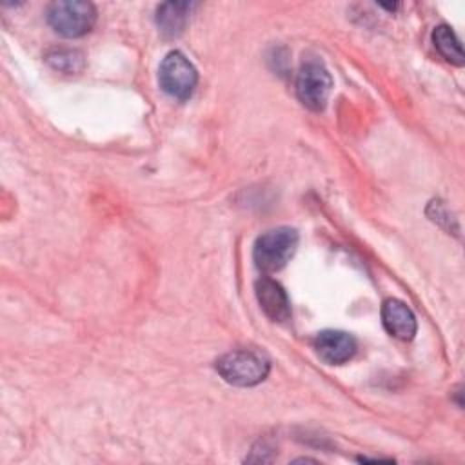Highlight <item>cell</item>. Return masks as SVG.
Instances as JSON below:
<instances>
[{
  "mask_svg": "<svg viewBox=\"0 0 465 465\" xmlns=\"http://www.w3.org/2000/svg\"><path fill=\"white\" fill-rule=\"evenodd\" d=\"M216 371L227 383L234 387H252L267 378L271 365L269 360L260 352L240 349L218 358Z\"/></svg>",
  "mask_w": 465,
  "mask_h": 465,
  "instance_id": "6da1fadb",
  "label": "cell"
},
{
  "mask_svg": "<svg viewBox=\"0 0 465 465\" xmlns=\"http://www.w3.org/2000/svg\"><path fill=\"white\" fill-rule=\"evenodd\" d=\"M298 247V232L292 227H276L256 238L252 247L254 265L262 272H276L292 258Z\"/></svg>",
  "mask_w": 465,
  "mask_h": 465,
  "instance_id": "7a4b0ae2",
  "label": "cell"
},
{
  "mask_svg": "<svg viewBox=\"0 0 465 465\" xmlns=\"http://www.w3.org/2000/svg\"><path fill=\"white\" fill-rule=\"evenodd\" d=\"M49 25L65 38L87 35L96 22V7L84 0H56L47 7Z\"/></svg>",
  "mask_w": 465,
  "mask_h": 465,
  "instance_id": "3957f363",
  "label": "cell"
},
{
  "mask_svg": "<svg viewBox=\"0 0 465 465\" xmlns=\"http://www.w3.org/2000/svg\"><path fill=\"white\" fill-rule=\"evenodd\" d=\"M158 84L165 94L187 100L198 84V71L183 53L171 51L158 67Z\"/></svg>",
  "mask_w": 465,
  "mask_h": 465,
  "instance_id": "277c9868",
  "label": "cell"
},
{
  "mask_svg": "<svg viewBox=\"0 0 465 465\" xmlns=\"http://www.w3.org/2000/svg\"><path fill=\"white\" fill-rule=\"evenodd\" d=\"M332 91V78L320 60H305L296 74L298 100L311 111H323Z\"/></svg>",
  "mask_w": 465,
  "mask_h": 465,
  "instance_id": "5b68a950",
  "label": "cell"
},
{
  "mask_svg": "<svg viewBox=\"0 0 465 465\" xmlns=\"http://www.w3.org/2000/svg\"><path fill=\"white\" fill-rule=\"evenodd\" d=\"M314 349L320 360H323L325 363L341 365L356 354L358 345L352 334L345 331L327 329L318 332V336L314 338Z\"/></svg>",
  "mask_w": 465,
  "mask_h": 465,
  "instance_id": "8992f818",
  "label": "cell"
},
{
  "mask_svg": "<svg viewBox=\"0 0 465 465\" xmlns=\"http://www.w3.org/2000/svg\"><path fill=\"white\" fill-rule=\"evenodd\" d=\"M381 323L385 327V331L401 340V341H409L414 338L416 331H418V323H416V316L411 311V307L398 300V298H387L381 305Z\"/></svg>",
  "mask_w": 465,
  "mask_h": 465,
  "instance_id": "52a82bcc",
  "label": "cell"
},
{
  "mask_svg": "<svg viewBox=\"0 0 465 465\" xmlns=\"http://www.w3.org/2000/svg\"><path fill=\"white\" fill-rule=\"evenodd\" d=\"M254 294L263 314L272 322H285L291 316V303L283 287L269 278L262 276L254 283Z\"/></svg>",
  "mask_w": 465,
  "mask_h": 465,
  "instance_id": "ba28073f",
  "label": "cell"
},
{
  "mask_svg": "<svg viewBox=\"0 0 465 465\" xmlns=\"http://www.w3.org/2000/svg\"><path fill=\"white\" fill-rule=\"evenodd\" d=\"M194 4L189 2H165L156 9V25L165 36H178L189 20Z\"/></svg>",
  "mask_w": 465,
  "mask_h": 465,
  "instance_id": "9c48e42d",
  "label": "cell"
},
{
  "mask_svg": "<svg viewBox=\"0 0 465 465\" xmlns=\"http://www.w3.org/2000/svg\"><path fill=\"white\" fill-rule=\"evenodd\" d=\"M432 42H434V47L438 49V53L450 64L454 65H463L465 62V56H463V47H461V42L460 38L456 36V33L441 24L438 27H434L432 31Z\"/></svg>",
  "mask_w": 465,
  "mask_h": 465,
  "instance_id": "30bf717a",
  "label": "cell"
},
{
  "mask_svg": "<svg viewBox=\"0 0 465 465\" xmlns=\"http://www.w3.org/2000/svg\"><path fill=\"white\" fill-rule=\"evenodd\" d=\"M45 62L56 69V71H62V73H67V74H73V73H80L85 65V60H84V54L76 49H51L47 54H45Z\"/></svg>",
  "mask_w": 465,
  "mask_h": 465,
  "instance_id": "8fae6325",
  "label": "cell"
}]
</instances>
